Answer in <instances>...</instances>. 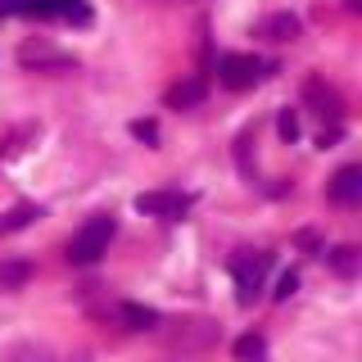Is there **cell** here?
I'll return each mask as SVG.
<instances>
[{"label":"cell","instance_id":"5","mask_svg":"<svg viewBox=\"0 0 362 362\" xmlns=\"http://www.w3.org/2000/svg\"><path fill=\"white\" fill-rule=\"evenodd\" d=\"M136 209H141L145 218H168V222H177V218H186L190 195H181V190H145V195H136Z\"/></svg>","mask_w":362,"mask_h":362},{"label":"cell","instance_id":"15","mask_svg":"<svg viewBox=\"0 0 362 362\" xmlns=\"http://www.w3.org/2000/svg\"><path fill=\"white\" fill-rule=\"evenodd\" d=\"M199 100H204V82H177L168 90V105L173 109H195Z\"/></svg>","mask_w":362,"mask_h":362},{"label":"cell","instance_id":"13","mask_svg":"<svg viewBox=\"0 0 362 362\" xmlns=\"http://www.w3.org/2000/svg\"><path fill=\"white\" fill-rule=\"evenodd\" d=\"M118 313H122V322H127L132 331H154V326H158V313L145 308V303H122Z\"/></svg>","mask_w":362,"mask_h":362},{"label":"cell","instance_id":"1","mask_svg":"<svg viewBox=\"0 0 362 362\" xmlns=\"http://www.w3.org/2000/svg\"><path fill=\"white\" fill-rule=\"evenodd\" d=\"M113 231H118V222L109 218V213H100V218H90L82 231L68 240V263H77V267H90V263H100V258L109 254V240H113Z\"/></svg>","mask_w":362,"mask_h":362},{"label":"cell","instance_id":"14","mask_svg":"<svg viewBox=\"0 0 362 362\" xmlns=\"http://www.w3.org/2000/svg\"><path fill=\"white\" fill-rule=\"evenodd\" d=\"M235 358H240V362H267V339L258 331L240 335V339H235Z\"/></svg>","mask_w":362,"mask_h":362},{"label":"cell","instance_id":"11","mask_svg":"<svg viewBox=\"0 0 362 362\" xmlns=\"http://www.w3.org/2000/svg\"><path fill=\"white\" fill-rule=\"evenodd\" d=\"M303 32V23L294 18V14H272L267 23H263V37L267 41H294Z\"/></svg>","mask_w":362,"mask_h":362},{"label":"cell","instance_id":"6","mask_svg":"<svg viewBox=\"0 0 362 362\" xmlns=\"http://www.w3.org/2000/svg\"><path fill=\"white\" fill-rule=\"evenodd\" d=\"M303 100H308L313 113H322V118H331V122H344V95H339L331 82L308 77V82H303Z\"/></svg>","mask_w":362,"mask_h":362},{"label":"cell","instance_id":"4","mask_svg":"<svg viewBox=\"0 0 362 362\" xmlns=\"http://www.w3.org/2000/svg\"><path fill=\"white\" fill-rule=\"evenodd\" d=\"M258 77H267V68L258 64L254 54H222L218 59V82L226 90H249Z\"/></svg>","mask_w":362,"mask_h":362},{"label":"cell","instance_id":"9","mask_svg":"<svg viewBox=\"0 0 362 362\" xmlns=\"http://www.w3.org/2000/svg\"><path fill=\"white\" fill-rule=\"evenodd\" d=\"M28 281H32V263H28V258H0V290H5V294L23 290Z\"/></svg>","mask_w":362,"mask_h":362},{"label":"cell","instance_id":"18","mask_svg":"<svg viewBox=\"0 0 362 362\" xmlns=\"http://www.w3.org/2000/svg\"><path fill=\"white\" fill-rule=\"evenodd\" d=\"M132 136H136V141H145V145H154L158 141V127H154V122H132Z\"/></svg>","mask_w":362,"mask_h":362},{"label":"cell","instance_id":"7","mask_svg":"<svg viewBox=\"0 0 362 362\" xmlns=\"http://www.w3.org/2000/svg\"><path fill=\"white\" fill-rule=\"evenodd\" d=\"M18 64H23V68H37V73H68V68H77L73 54L50 50L45 41H37V45H23V50H18Z\"/></svg>","mask_w":362,"mask_h":362},{"label":"cell","instance_id":"2","mask_svg":"<svg viewBox=\"0 0 362 362\" xmlns=\"http://www.w3.org/2000/svg\"><path fill=\"white\" fill-rule=\"evenodd\" d=\"M0 14H28V18H68L90 23L86 0H0Z\"/></svg>","mask_w":362,"mask_h":362},{"label":"cell","instance_id":"10","mask_svg":"<svg viewBox=\"0 0 362 362\" xmlns=\"http://www.w3.org/2000/svg\"><path fill=\"white\" fill-rule=\"evenodd\" d=\"M326 263H331L335 276H358V267H362V254H358V245H339L326 254Z\"/></svg>","mask_w":362,"mask_h":362},{"label":"cell","instance_id":"17","mask_svg":"<svg viewBox=\"0 0 362 362\" xmlns=\"http://www.w3.org/2000/svg\"><path fill=\"white\" fill-rule=\"evenodd\" d=\"M294 290H299V276H294V272H286V276L276 281V290H272V299H276V303H286Z\"/></svg>","mask_w":362,"mask_h":362},{"label":"cell","instance_id":"12","mask_svg":"<svg viewBox=\"0 0 362 362\" xmlns=\"http://www.w3.org/2000/svg\"><path fill=\"white\" fill-rule=\"evenodd\" d=\"M41 218V209H32V204H14L9 213H0V235H14V231H23V226H32Z\"/></svg>","mask_w":362,"mask_h":362},{"label":"cell","instance_id":"8","mask_svg":"<svg viewBox=\"0 0 362 362\" xmlns=\"http://www.w3.org/2000/svg\"><path fill=\"white\" fill-rule=\"evenodd\" d=\"M331 199L335 204H358L362 199V168H339L331 177Z\"/></svg>","mask_w":362,"mask_h":362},{"label":"cell","instance_id":"16","mask_svg":"<svg viewBox=\"0 0 362 362\" xmlns=\"http://www.w3.org/2000/svg\"><path fill=\"white\" fill-rule=\"evenodd\" d=\"M276 132H281V141H299V113H294V109H281Z\"/></svg>","mask_w":362,"mask_h":362},{"label":"cell","instance_id":"3","mask_svg":"<svg viewBox=\"0 0 362 362\" xmlns=\"http://www.w3.org/2000/svg\"><path fill=\"white\" fill-rule=\"evenodd\" d=\"M267 267H272V254H254V249H240V254L231 258V276H235V299H240V303H254L258 294H263Z\"/></svg>","mask_w":362,"mask_h":362}]
</instances>
